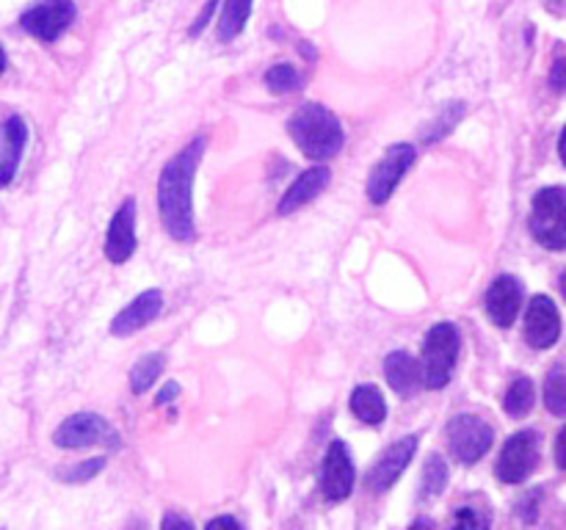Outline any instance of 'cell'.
Returning <instances> with one entry per match:
<instances>
[{
  "label": "cell",
  "mask_w": 566,
  "mask_h": 530,
  "mask_svg": "<svg viewBox=\"0 0 566 530\" xmlns=\"http://www.w3.org/2000/svg\"><path fill=\"white\" fill-rule=\"evenodd\" d=\"M418 160V149L412 144L401 141V144H392L390 149L385 152V158L374 166L368 177V186H365V193L374 204H385L390 202V197L396 193L398 182L403 180L409 169L415 166Z\"/></svg>",
  "instance_id": "ba28073f"
},
{
  "label": "cell",
  "mask_w": 566,
  "mask_h": 530,
  "mask_svg": "<svg viewBox=\"0 0 566 530\" xmlns=\"http://www.w3.org/2000/svg\"><path fill=\"white\" fill-rule=\"evenodd\" d=\"M545 406L551 409L556 417H564L566 414V375H564V364L556 362L551 368L545 379Z\"/></svg>",
  "instance_id": "cb8c5ba5"
},
{
  "label": "cell",
  "mask_w": 566,
  "mask_h": 530,
  "mask_svg": "<svg viewBox=\"0 0 566 530\" xmlns=\"http://www.w3.org/2000/svg\"><path fill=\"white\" fill-rule=\"evenodd\" d=\"M75 0H36L31 9L22 11L20 25L39 42H55L75 22Z\"/></svg>",
  "instance_id": "9c48e42d"
},
{
  "label": "cell",
  "mask_w": 566,
  "mask_h": 530,
  "mask_svg": "<svg viewBox=\"0 0 566 530\" xmlns=\"http://www.w3.org/2000/svg\"><path fill=\"white\" fill-rule=\"evenodd\" d=\"M418 442L420 439L415 434L401 436L396 445H390L379 458H376V464L370 467L368 478H365V484H368V489L374 491V495H385V491H390L392 486L398 484V478L407 473V467L412 464L415 453H418Z\"/></svg>",
  "instance_id": "8fae6325"
},
{
  "label": "cell",
  "mask_w": 566,
  "mask_h": 530,
  "mask_svg": "<svg viewBox=\"0 0 566 530\" xmlns=\"http://www.w3.org/2000/svg\"><path fill=\"white\" fill-rule=\"evenodd\" d=\"M448 447L459 464H475L490 453L495 442V428L479 414H459L448 423Z\"/></svg>",
  "instance_id": "8992f818"
},
{
  "label": "cell",
  "mask_w": 566,
  "mask_h": 530,
  "mask_svg": "<svg viewBox=\"0 0 566 530\" xmlns=\"http://www.w3.org/2000/svg\"><path fill=\"white\" fill-rule=\"evenodd\" d=\"M53 442L59 447H66V451L92 445H105L111 447V451H116V447H119V434H116L114 425L105 417H99V414L77 412L59 425V431L53 434Z\"/></svg>",
  "instance_id": "52a82bcc"
},
{
  "label": "cell",
  "mask_w": 566,
  "mask_h": 530,
  "mask_svg": "<svg viewBox=\"0 0 566 530\" xmlns=\"http://www.w3.org/2000/svg\"><path fill=\"white\" fill-rule=\"evenodd\" d=\"M216 9H219V0H208V3H205V9L199 11L197 22H193V28H191V36H199V33H202L205 28L210 25V20H213Z\"/></svg>",
  "instance_id": "f546056e"
},
{
  "label": "cell",
  "mask_w": 566,
  "mask_h": 530,
  "mask_svg": "<svg viewBox=\"0 0 566 530\" xmlns=\"http://www.w3.org/2000/svg\"><path fill=\"white\" fill-rule=\"evenodd\" d=\"M523 309V282L512 274H501L486 290V315L497 329H512Z\"/></svg>",
  "instance_id": "4fadbf2b"
},
{
  "label": "cell",
  "mask_w": 566,
  "mask_h": 530,
  "mask_svg": "<svg viewBox=\"0 0 566 530\" xmlns=\"http://www.w3.org/2000/svg\"><path fill=\"white\" fill-rule=\"evenodd\" d=\"M28 144V127L22 116H9L0 125V186H9L20 169L22 152Z\"/></svg>",
  "instance_id": "2e32d148"
},
{
  "label": "cell",
  "mask_w": 566,
  "mask_h": 530,
  "mask_svg": "<svg viewBox=\"0 0 566 530\" xmlns=\"http://www.w3.org/2000/svg\"><path fill=\"white\" fill-rule=\"evenodd\" d=\"M213 528H241V522H238L235 517H216V519H210L208 522V530H213Z\"/></svg>",
  "instance_id": "836d02e7"
},
{
  "label": "cell",
  "mask_w": 566,
  "mask_h": 530,
  "mask_svg": "<svg viewBox=\"0 0 566 530\" xmlns=\"http://www.w3.org/2000/svg\"><path fill=\"white\" fill-rule=\"evenodd\" d=\"M287 132L304 158L321 160V163L335 158L346 144L340 119L321 103H304L302 108H296V114L287 119Z\"/></svg>",
  "instance_id": "7a4b0ae2"
},
{
  "label": "cell",
  "mask_w": 566,
  "mask_h": 530,
  "mask_svg": "<svg viewBox=\"0 0 566 530\" xmlns=\"http://www.w3.org/2000/svg\"><path fill=\"white\" fill-rule=\"evenodd\" d=\"M525 340L539 351H547L562 340V312L551 296L531 298L525 309Z\"/></svg>",
  "instance_id": "7c38bea8"
},
{
  "label": "cell",
  "mask_w": 566,
  "mask_h": 530,
  "mask_svg": "<svg viewBox=\"0 0 566 530\" xmlns=\"http://www.w3.org/2000/svg\"><path fill=\"white\" fill-rule=\"evenodd\" d=\"M164 368H166L164 353L160 351L144 353V357L130 368V390L136 392V395H144V392L158 381V375H164Z\"/></svg>",
  "instance_id": "44dd1931"
},
{
  "label": "cell",
  "mask_w": 566,
  "mask_h": 530,
  "mask_svg": "<svg viewBox=\"0 0 566 530\" xmlns=\"http://www.w3.org/2000/svg\"><path fill=\"white\" fill-rule=\"evenodd\" d=\"M539 500H542V491L534 489L528 491V495L523 497V500L517 502V517L523 519V522H536V517H539Z\"/></svg>",
  "instance_id": "f1b7e54d"
},
{
  "label": "cell",
  "mask_w": 566,
  "mask_h": 530,
  "mask_svg": "<svg viewBox=\"0 0 566 530\" xmlns=\"http://www.w3.org/2000/svg\"><path fill=\"white\" fill-rule=\"evenodd\" d=\"M352 414L365 425H381L387 420V401L376 384H359L352 392Z\"/></svg>",
  "instance_id": "d6986e66"
},
{
  "label": "cell",
  "mask_w": 566,
  "mask_h": 530,
  "mask_svg": "<svg viewBox=\"0 0 566 530\" xmlns=\"http://www.w3.org/2000/svg\"><path fill=\"white\" fill-rule=\"evenodd\" d=\"M385 379L392 392H398L401 398H412L415 392L423 390V368H420V359H415L409 351L387 353Z\"/></svg>",
  "instance_id": "ac0fdd59"
},
{
  "label": "cell",
  "mask_w": 566,
  "mask_h": 530,
  "mask_svg": "<svg viewBox=\"0 0 566 530\" xmlns=\"http://www.w3.org/2000/svg\"><path fill=\"white\" fill-rule=\"evenodd\" d=\"M103 467H105V458H88V462L75 464L72 469L61 473L59 478L64 480V484H86V480H92Z\"/></svg>",
  "instance_id": "4316f807"
},
{
  "label": "cell",
  "mask_w": 566,
  "mask_h": 530,
  "mask_svg": "<svg viewBox=\"0 0 566 530\" xmlns=\"http://www.w3.org/2000/svg\"><path fill=\"white\" fill-rule=\"evenodd\" d=\"M542 458V436L534 428H523L517 434H512L503 445L501 456H497L495 475L497 480L509 486H517L523 480H528L534 475V469L539 467Z\"/></svg>",
  "instance_id": "5b68a950"
},
{
  "label": "cell",
  "mask_w": 566,
  "mask_h": 530,
  "mask_svg": "<svg viewBox=\"0 0 566 530\" xmlns=\"http://www.w3.org/2000/svg\"><path fill=\"white\" fill-rule=\"evenodd\" d=\"M354 480H357V469H354L352 451L343 439H335L326 451L324 464H321L318 473V489L324 495V500L329 502H343L346 497H352Z\"/></svg>",
  "instance_id": "30bf717a"
},
{
  "label": "cell",
  "mask_w": 566,
  "mask_h": 530,
  "mask_svg": "<svg viewBox=\"0 0 566 530\" xmlns=\"http://www.w3.org/2000/svg\"><path fill=\"white\" fill-rule=\"evenodd\" d=\"M249 17H252V0H224V14H221L219 36L224 42L235 39L238 33L247 28Z\"/></svg>",
  "instance_id": "603a6c76"
},
{
  "label": "cell",
  "mask_w": 566,
  "mask_h": 530,
  "mask_svg": "<svg viewBox=\"0 0 566 530\" xmlns=\"http://www.w3.org/2000/svg\"><path fill=\"white\" fill-rule=\"evenodd\" d=\"M531 235L551 252L566 248V191L562 186L542 188L531 204Z\"/></svg>",
  "instance_id": "277c9868"
},
{
  "label": "cell",
  "mask_w": 566,
  "mask_h": 530,
  "mask_svg": "<svg viewBox=\"0 0 566 530\" xmlns=\"http://www.w3.org/2000/svg\"><path fill=\"white\" fill-rule=\"evenodd\" d=\"M6 70V50H3V44H0V72Z\"/></svg>",
  "instance_id": "d590c367"
},
{
  "label": "cell",
  "mask_w": 566,
  "mask_h": 530,
  "mask_svg": "<svg viewBox=\"0 0 566 530\" xmlns=\"http://www.w3.org/2000/svg\"><path fill=\"white\" fill-rule=\"evenodd\" d=\"M453 522L459 524V528H490V511L479 513L473 506H462L453 511Z\"/></svg>",
  "instance_id": "83f0119b"
},
{
  "label": "cell",
  "mask_w": 566,
  "mask_h": 530,
  "mask_svg": "<svg viewBox=\"0 0 566 530\" xmlns=\"http://www.w3.org/2000/svg\"><path fill=\"white\" fill-rule=\"evenodd\" d=\"M136 252V199H125L119 210L114 213L105 235V257L111 263H127Z\"/></svg>",
  "instance_id": "9a60e30c"
},
{
  "label": "cell",
  "mask_w": 566,
  "mask_h": 530,
  "mask_svg": "<svg viewBox=\"0 0 566 530\" xmlns=\"http://www.w3.org/2000/svg\"><path fill=\"white\" fill-rule=\"evenodd\" d=\"M564 442H566V431L562 428L558 431V436H556V464L558 467H566V456H564Z\"/></svg>",
  "instance_id": "e575fe53"
},
{
  "label": "cell",
  "mask_w": 566,
  "mask_h": 530,
  "mask_svg": "<svg viewBox=\"0 0 566 530\" xmlns=\"http://www.w3.org/2000/svg\"><path fill=\"white\" fill-rule=\"evenodd\" d=\"M564 70H566L564 59H558L556 64H553V75H551V86L556 88V92H564Z\"/></svg>",
  "instance_id": "d6a6232c"
},
{
  "label": "cell",
  "mask_w": 566,
  "mask_h": 530,
  "mask_svg": "<svg viewBox=\"0 0 566 530\" xmlns=\"http://www.w3.org/2000/svg\"><path fill=\"white\" fill-rule=\"evenodd\" d=\"M536 403V390H534V381L528 375H517V379L509 384L506 395H503V409H506L512 417H525V414L534 409Z\"/></svg>",
  "instance_id": "7402d4cb"
},
{
  "label": "cell",
  "mask_w": 566,
  "mask_h": 530,
  "mask_svg": "<svg viewBox=\"0 0 566 530\" xmlns=\"http://www.w3.org/2000/svg\"><path fill=\"white\" fill-rule=\"evenodd\" d=\"M459 346H462V337H459L457 326H431L423 342V359H420V368H423V386H429V390H442V386H448L453 364H457L459 359Z\"/></svg>",
  "instance_id": "3957f363"
},
{
  "label": "cell",
  "mask_w": 566,
  "mask_h": 530,
  "mask_svg": "<svg viewBox=\"0 0 566 530\" xmlns=\"http://www.w3.org/2000/svg\"><path fill=\"white\" fill-rule=\"evenodd\" d=\"M448 478H451V473H448L446 458H442L440 453H431L423 464V475H420V500L426 502L440 497L442 491H446Z\"/></svg>",
  "instance_id": "ffe728a7"
},
{
  "label": "cell",
  "mask_w": 566,
  "mask_h": 530,
  "mask_svg": "<svg viewBox=\"0 0 566 530\" xmlns=\"http://www.w3.org/2000/svg\"><path fill=\"white\" fill-rule=\"evenodd\" d=\"M462 116H464V105L462 103L451 105V108H448V110H440L437 121H434V125H431V132H423V141L431 144V141H437V138L448 136V132L453 130V125H457V121L462 119Z\"/></svg>",
  "instance_id": "484cf974"
},
{
  "label": "cell",
  "mask_w": 566,
  "mask_h": 530,
  "mask_svg": "<svg viewBox=\"0 0 566 530\" xmlns=\"http://www.w3.org/2000/svg\"><path fill=\"white\" fill-rule=\"evenodd\" d=\"M265 86L274 94H291L302 86V75L293 64H274L265 72Z\"/></svg>",
  "instance_id": "d4e9b609"
},
{
  "label": "cell",
  "mask_w": 566,
  "mask_h": 530,
  "mask_svg": "<svg viewBox=\"0 0 566 530\" xmlns=\"http://www.w3.org/2000/svg\"><path fill=\"white\" fill-rule=\"evenodd\" d=\"M329 180H332V174L326 166H313V169L302 171V174L293 180V186L285 191V197L280 199V204H276V213L280 215L296 213L298 208H304V204L313 202L321 191H326Z\"/></svg>",
  "instance_id": "e0dca14e"
},
{
  "label": "cell",
  "mask_w": 566,
  "mask_h": 530,
  "mask_svg": "<svg viewBox=\"0 0 566 530\" xmlns=\"http://www.w3.org/2000/svg\"><path fill=\"white\" fill-rule=\"evenodd\" d=\"M160 528H164V530H169V528H182V530H191V528H193V522H191V519H182V517H177V513H166V517L160 519Z\"/></svg>",
  "instance_id": "1f68e13d"
},
{
  "label": "cell",
  "mask_w": 566,
  "mask_h": 530,
  "mask_svg": "<svg viewBox=\"0 0 566 530\" xmlns=\"http://www.w3.org/2000/svg\"><path fill=\"white\" fill-rule=\"evenodd\" d=\"M164 312V293L158 287H149V290L138 293L114 320H111V335L114 337H127L136 335L138 329H144L147 324H153L158 315Z\"/></svg>",
  "instance_id": "5bb4252c"
},
{
  "label": "cell",
  "mask_w": 566,
  "mask_h": 530,
  "mask_svg": "<svg viewBox=\"0 0 566 530\" xmlns=\"http://www.w3.org/2000/svg\"><path fill=\"white\" fill-rule=\"evenodd\" d=\"M205 136H197L180 149L158 177V210L164 230L177 243H191L197 237L193 224V177L205 155Z\"/></svg>",
  "instance_id": "6da1fadb"
},
{
  "label": "cell",
  "mask_w": 566,
  "mask_h": 530,
  "mask_svg": "<svg viewBox=\"0 0 566 530\" xmlns=\"http://www.w3.org/2000/svg\"><path fill=\"white\" fill-rule=\"evenodd\" d=\"M177 395H180V384H177V381H169V384L158 392V398H155V406H166V403L175 401Z\"/></svg>",
  "instance_id": "4dcf8cb0"
}]
</instances>
